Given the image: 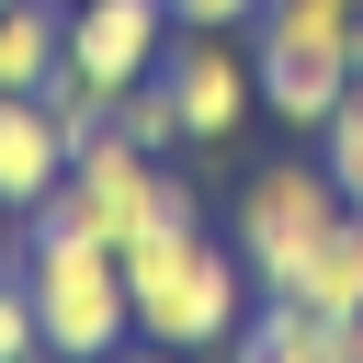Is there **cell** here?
Instances as JSON below:
<instances>
[{
    "label": "cell",
    "mask_w": 363,
    "mask_h": 363,
    "mask_svg": "<svg viewBox=\"0 0 363 363\" xmlns=\"http://www.w3.org/2000/svg\"><path fill=\"white\" fill-rule=\"evenodd\" d=\"M125 306H136V340H159V352H216V340H238V318H250V261H238V238H216L204 216H159L147 238H125Z\"/></svg>",
    "instance_id": "cell-1"
},
{
    "label": "cell",
    "mask_w": 363,
    "mask_h": 363,
    "mask_svg": "<svg viewBox=\"0 0 363 363\" xmlns=\"http://www.w3.org/2000/svg\"><path fill=\"white\" fill-rule=\"evenodd\" d=\"M250 79H261V113L318 136L340 113V91L363 79V0H261L250 11Z\"/></svg>",
    "instance_id": "cell-2"
},
{
    "label": "cell",
    "mask_w": 363,
    "mask_h": 363,
    "mask_svg": "<svg viewBox=\"0 0 363 363\" xmlns=\"http://www.w3.org/2000/svg\"><path fill=\"white\" fill-rule=\"evenodd\" d=\"M23 284H34V318H45V352L68 363H102L136 340V306H125V250L68 227V216H34V250H23Z\"/></svg>",
    "instance_id": "cell-3"
},
{
    "label": "cell",
    "mask_w": 363,
    "mask_h": 363,
    "mask_svg": "<svg viewBox=\"0 0 363 363\" xmlns=\"http://www.w3.org/2000/svg\"><path fill=\"white\" fill-rule=\"evenodd\" d=\"M34 216H68V227H91V238H147L159 216H193V193L159 170V147H125V136H79L68 147V182L34 204Z\"/></svg>",
    "instance_id": "cell-4"
},
{
    "label": "cell",
    "mask_w": 363,
    "mask_h": 363,
    "mask_svg": "<svg viewBox=\"0 0 363 363\" xmlns=\"http://www.w3.org/2000/svg\"><path fill=\"white\" fill-rule=\"evenodd\" d=\"M340 216H352V204H340V182H329V159H272V170H250V182H238V261H250V295H284L295 261H306Z\"/></svg>",
    "instance_id": "cell-5"
},
{
    "label": "cell",
    "mask_w": 363,
    "mask_h": 363,
    "mask_svg": "<svg viewBox=\"0 0 363 363\" xmlns=\"http://www.w3.org/2000/svg\"><path fill=\"white\" fill-rule=\"evenodd\" d=\"M159 79H170V102H182V147H227V136L250 125V102H261L238 34H216V23H182L170 57H159Z\"/></svg>",
    "instance_id": "cell-6"
},
{
    "label": "cell",
    "mask_w": 363,
    "mask_h": 363,
    "mask_svg": "<svg viewBox=\"0 0 363 363\" xmlns=\"http://www.w3.org/2000/svg\"><path fill=\"white\" fill-rule=\"evenodd\" d=\"M170 34H182L170 0H68V57H57V68L113 102V91H136V79L170 57Z\"/></svg>",
    "instance_id": "cell-7"
},
{
    "label": "cell",
    "mask_w": 363,
    "mask_h": 363,
    "mask_svg": "<svg viewBox=\"0 0 363 363\" xmlns=\"http://www.w3.org/2000/svg\"><path fill=\"white\" fill-rule=\"evenodd\" d=\"M68 125H57V102L45 91H0V216H34L57 182H68Z\"/></svg>",
    "instance_id": "cell-8"
},
{
    "label": "cell",
    "mask_w": 363,
    "mask_h": 363,
    "mask_svg": "<svg viewBox=\"0 0 363 363\" xmlns=\"http://www.w3.org/2000/svg\"><path fill=\"white\" fill-rule=\"evenodd\" d=\"M238 352H261V363H363V318H318L306 295H261L238 318Z\"/></svg>",
    "instance_id": "cell-9"
},
{
    "label": "cell",
    "mask_w": 363,
    "mask_h": 363,
    "mask_svg": "<svg viewBox=\"0 0 363 363\" xmlns=\"http://www.w3.org/2000/svg\"><path fill=\"white\" fill-rule=\"evenodd\" d=\"M68 57V0H0V91H45Z\"/></svg>",
    "instance_id": "cell-10"
},
{
    "label": "cell",
    "mask_w": 363,
    "mask_h": 363,
    "mask_svg": "<svg viewBox=\"0 0 363 363\" xmlns=\"http://www.w3.org/2000/svg\"><path fill=\"white\" fill-rule=\"evenodd\" d=\"M284 295H306L318 318H363V204H352V216L295 261V284H284Z\"/></svg>",
    "instance_id": "cell-11"
},
{
    "label": "cell",
    "mask_w": 363,
    "mask_h": 363,
    "mask_svg": "<svg viewBox=\"0 0 363 363\" xmlns=\"http://www.w3.org/2000/svg\"><path fill=\"white\" fill-rule=\"evenodd\" d=\"M102 136H125V147H159V159H170V147H182V102H170V79L147 68L136 91H113V125H102Z\"/></svg>",
    "instance_id": "cell-12"
},
{
    "label": "cell",
    "mask_w": 363,
    "mask_h": 363,
    "mask_svg": "<svg viewBox=\"0 0 363 363\" xmlns=\"http://www.w3.org/2000/svg\"><path fill=\"white\" fill-rule=\"evenodd\" d=\"M45 352V318H34V284L23 261H0V363H34Z\"/></svg>",
    "instance_id": "cell-13"
},
{
    "label": "cell",
    "mask_w": 363,
    "mask_h": 363,
    "mask_svg": "<svg viewBox=\"0 0 363 363\" xmlns=\"http://www.w3.org/2000/svg\"><path fill=\"white\" fill-rule=\"evenodd\" d=\"M318 136H329V182H340V204H363V79L340 91V113H329Z\"/></svg>",
    "instance_id": "cell-14"
},
{
    "label": "cell",
    "mask_w": 363,
    "mask_h": 363,
    "mask_svg": "<svg viewBox=\"0 0 363 363\" xmlns=\"http://www.w3.org/2000/svg\"><path fill=\"white\" fill-rule=\"evenodd\" d=\"M261 0H170V23H216V34H238Z\"/></svg>",
    "instance_id": "cell-15"
},
{
    "label": "cell",
    "mask_w": 363,
    "mask_h": 363,
    "mask_svg": "<svg viewBox=\"0 0 363 363\" xmlns=\"http://www.w3.org/2000/svg\"><path fill=\"white\" fill-rule=\"evenodd\" d=\"M0 261H11V250H0Z\"/></svg>",
    "instance_id": "cell-16"
}]
</instances>
